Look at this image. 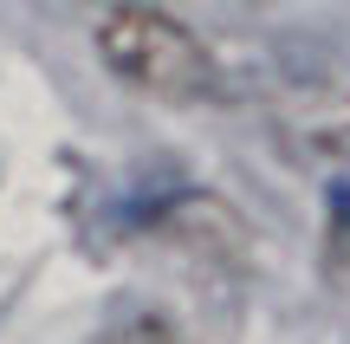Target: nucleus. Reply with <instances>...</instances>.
<instances>
[{
	"label": "nucleus",
	"instance_id": "f257e3e1",
	"mask_svg": "<svg viewBox=\"0 0 350 344\" xmlns=\"http://www.w3.org/2000/svg\"><path fill=\"white\" fill-rule=\"evenodd\" d=\"M98 52L117 78L156 91V98H208L214 91V59L201 52V39L156 7H117L98 26Z\"/></svg>",
	"mask_w": 350,
	"mask_h": 344
}]
</instances>
